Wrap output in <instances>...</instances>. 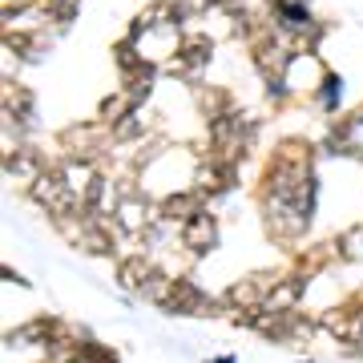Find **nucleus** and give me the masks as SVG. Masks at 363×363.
<instances>
[{
  "label": "nucleus",
  "instance_id": "11",
  "mask_svg": "<svg viewBox=\"0 0 363 363\" xmlns=\"http://www.w3.org/2000/svg\"><path fill=\"white\" fill-rule=\"evenodd\" d=\"M150 274H157L154 262H145V259H125L121 262V283L125 286H142Z\"/></svg>",
  "mask_w": 363,
  "mask_h": 363
},
{
  "label": "nucleus",
  "instance_id": "8",
  "mask_svg": "<svg viewBox=\"0 0 363 363\" xmlns=\"http://www.w3.org/2000/svg\"><path fill=\"white\" fill-rule=\"evenodd\" d=\"M303 291H307V279H303V274L279 279L274 291H271V298H267V311H295V303L303 298Z\"/></svg>",
  "mask_w": 363,
  "mask_h": 363
},
{
  "label": "nucleus",
  "instance_id": "2",
  "mask_svg": "<svg viewBox=\"0 0 363 363\" xmlns=\"http://www.w3.org/2000/svg\"><path fill=\"white\" fill-rule=\"evenodd\" d=\"M162 311L169 315H214L218 307H214V298L206 295V291H198L190 279H174V286H169V295L157 303Z\"/></svg>",
  "mask_w": 363,
  "mask_h": 363
},
{
  "label": "nucleus",
  "instance_id": "15",
  "mask_svg": "<svg viewBox=\"0 0 363 363\" xmlns=\"http://www.w3.org/2000/svg\"><path fill=\"white\" fill-rule=\"evenodd\" d=\"M319 97H323L327 109H335V101H339V81H335V77H327V81H323V89H319Z\"/></svg>",
  "mask_w": 363,
  "mask_h": 363
},
{
  "label": "nucleus",
  "instance_id": "14",
  "mask_svg": "<svg viewBox=\"0 0 363 363\" xmlns=\"http://www.w3.org/2000/svg\"><path fill=\"white\" fill-rule=\"evenodd\" d=\"M138 133H142L138 113H121V121H117V138H138Z\"/></svg>",
  "mask_w": 363,
  "mask_h": 363
},
{
  "label": "nucleus",
  "instance_id": "16",
  "mask_svg": "<svg viewBox=\"0 0 363 363\" xmlns=\"http://www.w3.org/2000/svg\"><path fill=\"white\" fill-rule=\"evenodd\" d=\"M121 109H125V97H109V101H101V117H105V121H117Z\"/></svg>",
  "mask_w": 363,
  "mask_h": 363
},
{
  "label": "nucleus",
  "instance_id": "12",
  "mask_svg": "<svg viewBox=\"0 0 363 363\" xmlns=\"http://www.w3.org/2000/svg\"><path fill=\"white\" fill-rule=\"evenodd\" d=\"M169 286H174V279H166V274H150V279L138 286V295L150 298V303H162V298L169 295Z\"/></svg>",
  "mask_w": 363,
  "mask_h": 363
},
{
  "label": "nucleus",
  "instance_id": "5",
  "mask_svg": "<svg viewBox=\"0 0 363 363\" xmlns=\"http://www.w3.org/2000/svg\"><path fill=\"white\" fill-rule=\"evenodd\" d=\"M182 238H186V247L194 250V255H210V250L218 247V222L210 218L206 210H198L194 218L186 222Z\"/></svg>",
  "mask_w": 363,
  "mask_h": 363
},
{
  "label": "nucleus",
  "instance_id": "10",
  "mask_svg": "<svg viewBox=\"0 0 363 363\" xmlns=\"http://www.w3.org/2000/svg\"><path fill=\"white\" fill-rule=\"evenodd\" d=\"M198 210H202V194H198V190H186V194H169L166 202H162V218L190 222Z\"/></svg>",
  "mask_w": 363,
  "mask_h": 363
},
{
  "label": "nucleus",
  "instance_id": "9",
  "mask_svg": "<svg viewBox=\"0 0 363 363\" xmlns=\"http://www.w3.org/2000/svg\"><path fill=\"white\" fill-rule=\"evenodd\" d=\"M109 206H113V186H109V178L93 174V178L85 182V214L105 218V214H109Z\"/></svg>",
  "mask_w": 363,
  "mask_h": 363
},
{
  "label": "nucleus",
  "instance_id": "6",
  "mask_svg": "<svg viewBox=\"0 0 363 363\" xmlns=\"http://www.w3.org/2000/svg\"><path fill=\"white\" fill-rule=\"evenodd\" d=\"M323 327L339 343H359L363 339V307H339L323 319Z\"/></svg>",
  "mask_w": 363,
  "mask_h": 363
},
{
  "label": "nucleus",
  "instance_id": "1",
  "mask_svg": "<svg viewBox=\"0 0 363 363\" xmlns=\"http://www.w3.org/2000/svg\"><path fill=\"white\" fill-rule=\"evenodd\" d=\"M28 194L40 210H49L52 218H65V214H81L85 210V194H77L69 178H57V174H40L37 182H28Z\"/></svg>",
  "mask_w": 363,
  "mask_h": 363
},
{
  "label": "nucleus",
  "instance_id": "4",
  "mask_svg": "<svg viewBox=\"0 0 363 363\" xmlns=\"http://www.w3.org/2000/svg\"><path fill=\"white\" fill-rule=\"evenodd\" d=\"M210 138H214V150H218V157L226 162V157H238L242 150H247L250 130H247V121H242L238 113H222V117H214Z\"/></svg>",
  "mask_w": 363,
  "mask_h": 363
},
{
  "label": "nucleus",
  "instance_id": "7",
  "mask_svg": "<svg viewBox=\"0 0 363 363\" xmlns=\"http://www.w3.org/2000/svg\"><path fill=\"white\" fill-rule=\"evenodd\" d=\"M154 218H157V214H150V206H145L142 198L125 194L121 202H117V226H121L125 234H142Z\"/></svg>",
  "mask_w": 363,
  "mask_h": 363
},
{
  "label": "nucleus",
  "instance_id": "3",
  "mask_svg": "<svg viewBox=\"0 0 363 363\" xmlns=\"http://www.w3.org/2000/svg\"><path fill=\"white\" fill-rule=\"evenodd\" d=\"M274 283H279L274 274H250V279H242V283H234L226 291V307L230 311H262L271 291H274Z\"/></svg>",
  "mask_w": 363,
  "mask_h": 363
},
{
  "label": "nucleus",
  "instance_id": "13",
  "mask_svg": "<svg viewBox=\"0 0 363 363\" xmlns=\"http://www.w3.org/2000/svg\"><path fill=\"white\" fill-rule=\"evenodd\" d=\"M182 52H186V65H190V69H202V65H206L210 45H206V40H190V45H186Z\"/></svg>",
  "mask_w": 363,
  "mask_h": 363
},
{
  "label": "nucleus",
  "instance_id": "17",
  "mask_svg": "<svg viewBox=\"0 0 363 363\" xmlns=\"http://www.w3.org/2000/svg\"><path fill=\"white\" fill-rule=\"evenodd\" d=\"M202 4H206V0H202Z\"/></svg>",
  "mask_w": 363,
  "mask_h": 363
}]
</instances>
